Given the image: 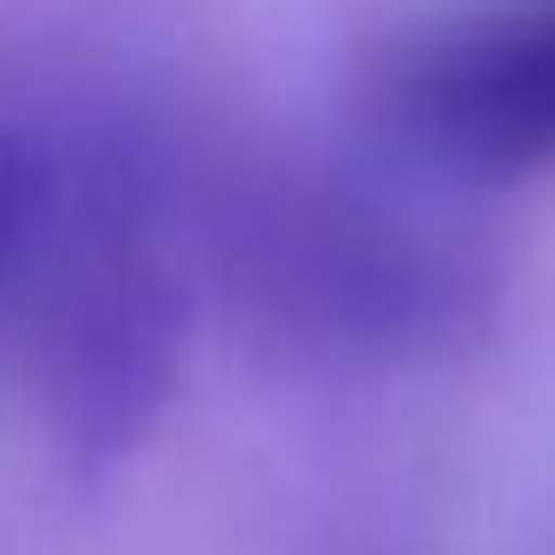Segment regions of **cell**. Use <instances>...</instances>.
I'll use <instances>...</instances> for the list:
<instances>
[{"label":"cell","instance_id":"3","mask_svg":"<svg viewBox=\"0 0 555 555\" xmlns=\"http://www.w3.org/2000/svg\"><path fill=\"white\" fill-rule=\"evenodd\" d=\"M359 120L450 183L555 177V0H464L387 36L359 70Z\"/></svg>","mask_w":555,"mask_h":555},{"label":"cell","instance_id":"2","mask_svg":"<svg viewBox=\"0 0 555 555\" xmlns=\"http://www.w3.org/2000/svg\"><path fill=\"white\" fill-rule=\"evenodd\" d=\"M183 240L204 288L246 331L331 366L443 359L500 302L478 246L331 169H218L183 197Z\"/></svg>","mask_w":555,"mask_h":555},{"label":"cell","instance_id":"4","mask_svg":"<svg viewBox=\"0 0 555 555\" xmlns=\"http://www.w3.org/2000/svg\"><path fill=\"white\" fill-rule=\"evenodd\" d=\"M42 169H50V141L22 134V127H0V296H8L14 260H22L28 218H36Z\"/></svg>","mask_w":555,"mask_h":555},{"label":"cell","instance_id":"1","mask_svg":"<svg viewBox=\"0 0 555 555\" xmlns=\"http://www.w3.org/2000/svg\"><path fill=\"white\" fill-rule=\"evenodd\" d=\"M183 190L141 141H50L42 197L0 296L8 373L50 450L99 478L149 443L190 331Z\"/></svg>","mask_w":555,"mask_h":555}]
</instances>
